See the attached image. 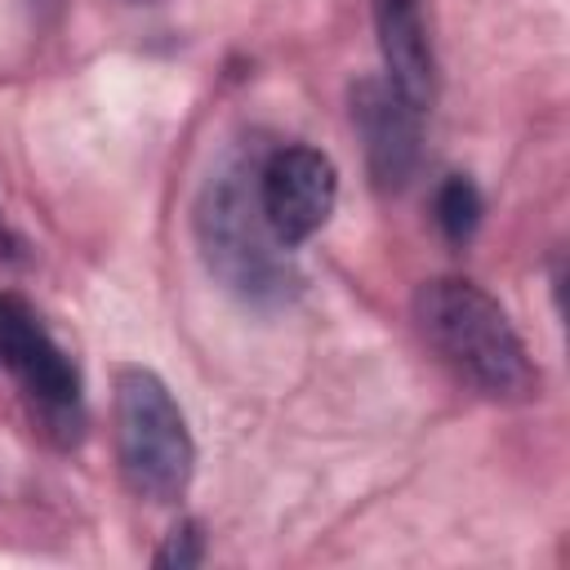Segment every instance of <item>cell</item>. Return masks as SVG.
<instances>
[{"label": "cell", "instance_id": "11", "mask_svg": "<svg viewBox=\"0 0 570 570\" xmlns=\"http://www.w3.org/2000/svg\"><path fill=\"white\" fill-rule=\"evenodd\" d=\"M31 4H58V0H31Z\"/></svg>", "mask_w": 570, "mask_h": 570}, {"label": "cell", "instance_id": "8", "mask_svg": "<svg viewBox=\"0 0 570 570\" xmlns=\"http://www.w3.org/2000/svg\"><path fill=\"white\" fill-rule=\"evenodd\" d=\"M432 218L450 245H468L485 218V200L468 174H445V183L432 196Z\"/></svg>", "mask_w": 570, "mask_h": 570}, {"label": "cell", "instance_id": "3", "mask_svg": "<svg viewBox=\"0 0 570 570\" xmlns=\"http://www.w3.org/2000/svg\"><path fill=\"white\" fill-rule=\"evenodd\" d=\"M111 441L116 468L134 499L169 508L191 490L196 441L169 383L147 365H116L111 374Z\"/></svg>", "mask_w": 570, "mask_h": 570}, {"label": "cell", "instance_id": "10", "mask_svg": "<svg viewBox=\"0 0 570 570\" xmlns=\"http://www.w3.org/2000/svg\"><path fill=\"white\" fill-rule=\"evenodd\" d=\"M0 254H4V258H18V236L4 227V218H0Z\"/></svg>", "mask_w": 570, "mask_h": 570}, {"label": "cell", "instance_id": "4", "mask_svg": "<svg viewBox=\"0 0 570 570\" xmlns=\"http://www.w3.org/2000/svg\"><path fill=\"white\" fill-rule=\"evenodd\" d=\"M0 365L31 401L40 428L58 445L85 436V383L67 347L40 325V316L18 298L0 294Z\"/></svg>", "mask_w": 570, "mask_h": 570}, {"label": "cell", "instance_id": "9", "mask_svg": "<svg viewBox=\"0 0 570 570\" xmlns=\"http://www.w3.org/2000/svg\"><path fill=\"white\" fill-rule=\"evenodd\" d=\"M200 561H205V530H200V521H178L165 534V543L156 548V557H151L156 570H191Z\"/></svg>", "mask_w": 570, "mask_h": 570}, {"label": "cell", "instance_id": "7", "mask_svg": "<svg viewBox=\"0 0 570 570\" xmlns=\"http://www.w3.org/2000/svg\"><path fill=\"white\" fill-rule=\"evenodd\" d=\"M374 31L383 53V80L410 98L419 111H432L436 98V53L419 0H374Z\"/></svg>", "mask_w": 570, "mask_h": 570}, {"label": "cell", "instance_id": "6", "mask_svg": "<svg viewBox=\"0 0 570 570\" xmlns=\"http://www.w3.org/2000/svg\"><path fill=\"white\" fill-rule=\"evenodd\" d=\"M352 129L365 147V169L379 191H401L419 169V125L423 111L401 98L383 76H361L347 89Z\"/></svg>", "mask_w": 570, "mask_h": 570}, {"label": "cell", "instance_id": "2", "mask_svg": "<svg viewBox=\"0 0 570 570\" xmlns=\"http://www.w3.org/2000/svg\"><path fill=\"white\" fill-rule=\"evenodd\" d=\"M414 325L428 347L481 396H539V365L508 312L468 276H432L414 289Z\"/></svg>", "mask_w": 570, "mask_h": 570}, {"label": "cell", "instance_id": "5", "mask_svg": "<svg viewBox=\"0 0 570 570\" xmlns=\"http://www.w3.org/2000/svg\"><path fill=\"white\" fill-rule=\"evenodd\" d=\"M338 205V169L321 147L281 142L258 156V209L272 236L294 254L307 245Z\"/></svg>", "mask_w": 570, "mask_h": 570}, {"label": "cell", "instance_id": "1", "mask_svg": "<svg viewBox=\"0 0 570 570\" xmlns=\"http://www.w3.org/2000/svg\"><path fill=\"white\" fill-rule=\"evenodd\" d=\"M258 156L263 147L236 142L209 165L191 205V232L205 272L232 298L258 312H276L298 298L303 276L258 209Z\"/></svg>", "mask_w": 570, "mask_h": 570}]
</instances>
